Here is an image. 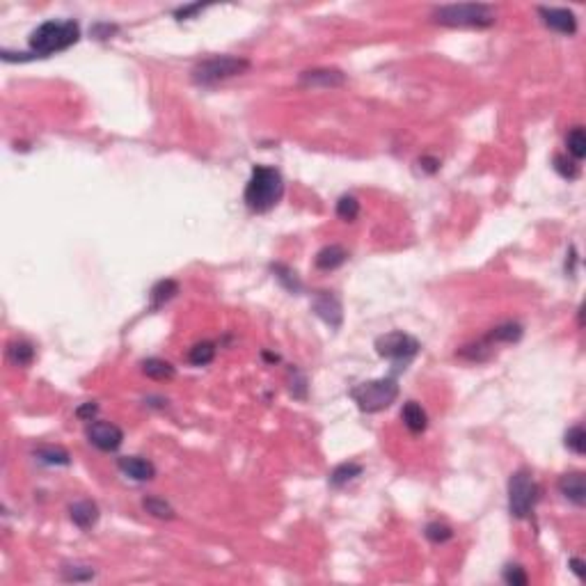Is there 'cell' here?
<instances>
[{
	"mask_svg": "<svg viewBox=\"0 0 586 586\" xmlns=\"http://www.w3.org/2000/svg\"><path fill=\"white\" fill-rule=\"evenodd\" d=\"M200 10H204V5H191V7H181V10H177L175 12V16L179 21H184V19H188V16H193L195 12H200Z\"/></svg>",
	"mask_w": 586,
	"mask_h": 586,
	"instance_id": "cell-34",
	"label": "cell"
},
{
	"mask_svg": "<svg viewBox=\"0 0 586 586\" xmlns=\"http://www.w3.org/2000/svg\"><path fill=\"white\" fill-rule=\"evenodd\" d=\"M337 216L346 222H353L360 216V202L355 200L353 195H344L339 202H337Z\"/></svg>",
	"mask_w": 586,
	"mask_h": 586,
	"instance_id": "cell-26",
	"label": "cell"
},
{
	"mask_svg": "<svg viewBox=\"0 0 586 586\" xmlns=\"http://www.w3.org/2000/svg\"><path fill=\"white\" fill-rule=\"evenodd\" d=\"M62 577L67 582H87L94 577V571L87 566H64L62 568Z\"/></svg>",
	"mask_w": 586,
	"mask_h": 586,
	"instance_id": "cell-30",
	"label": "cell"
},
{
	"mask_svg": "<svg viewBox=\"0 0 586 586\" xmlns=\"http://www.w3.org/2000/svg\"><path fill=\"white\" fill-rule=\"evenodd\" d=\"M419 349H422L419 342L406 332H390L376 339V351L381 358H387L392 362H403V365L415 358Z\"/></svg>",
	"mask_w": 586,
	"mask_h": 586,
	"instance_id": "cell-7",
	"label": "cell"
},
{
	"mask_svg": "<svg viewBox=\"0 0 586 586\" xmlns=\"http://www.w3.org/2000/svg\"><path fill=\"white\" fill-rule=\"evenodd\" d=\"M522 332L525 330L520 323H515V321H506V323L492 328V332L485 337V342L488 344H515V342H520Z\"/></svg>",
	"mask_w": 586,
	"mask_h": 586,
	"instance_id": "cell-17",
	"label": "cell"
},
{
	"mask_svg": "<svg viewBox=\"0 0 586 586\" xmlns=\"http://www.w3.org/2000/svg\"><path fill=\"white\" fill-rule=\"evenodd\" d=\"M96 410H98L96 403H85V406H80L76 410V417L82 419V422H92V417L96 415Z\"/></svg>",
	"mask_w": 586,
	"mask_h": 586,
	"instance_id": "cell-33",
	"label": "cell"
},
{
	"mask_svg": "<svg viewBox=\"0 0 586 586\" xmlns=\"http://www.w3.org/2000/svg\"><path fill=\"white\" fill-rule=\"evenodd\" d=\"M35 456L39 463H44V465H69L71 460H69V453L64 451L62 447H39L35 451Z\"/></svg>",
	"mask_w": 586,
	"mask_h": 586,
	"instance_id": "cell-23",
	"label": "cell"
},
{
	"mask_svg": "<svg viewBox=\"0 0 586 586\" xmlns=\"http://www.w3.org/2000/svg\"><path fill=\"white\" fill-rule=\"evenodd\" d=\"M504 582L513 584V586H527L529 584V577H527L525 568L520 566H506L504 568Z\"/></svg>",
	"mask_w": 586,
	"mask_h": 586,
	"instance_id": "cell-32",
	"label": "cell"
},
{
	"mask_svg": "<svg viewBox=\"0 0 586 586\" xmlns=\"http://www.w3.org/2000/svg\"><path fill=\"white\" fill-rule=\"evenodd\" d=\"M7 358H10L14 365L19 367H28L32 365V360H35V346L30 342H23V339H16L7 346Z\"/></svg>",
	"mask_w": 586,
	"mask_h": 586,
	"instance_id": "cell-20",
	"label": "cell"
},
{
	"mask_svg": "<svg viewBox=\"0 0 586 586\" xmlns=\"http://www.w3.org/2000/svg\"><path fill=\"white\" fill-rule=\"evenodd\" d=\"M284 195V179L279 170L268 168V165H254L250 181L245 186L243 200L247 209L254 213H266L282 200Z\"/></svg>",
	"mask_w": 586,
	"mask_h": 586,
	"instance_id": "cell-1",
	"label": "cell"
},
{
	"mask_svg": "<svg viewBox=\"0 0 586 586\" xmlns=\"http://www.w3.org/2000/svg\"><path fill=\"white\" fill-rule=\"evenodd\" d=\"M353 401L358 403L362 412H381L390 408L399 396V383L396 378H378V381L362 383L351 390Z\"/></svg>",
	"mask_w": 586,
	"mask_h": 586,
	"instance_id": "cell-4",
	"label": "cell"
},
{
	"mask_svg": "<svg viewBox=\"0 0 586 586\" xmlns=\"http://www.w3.org/2000/svg\"><path fill=\"white\" fill-rule=\"evenodd\" d=\"M424 536L431 543H435V545H440V543H447L453 539V532H451V527L442 525V522H431V525H426Z\"/></svg>",
	"mask_w": 586,
	"mask_h": 586,
	"instance_id": "cell-27",
	"label": "cell"
},
{
	"mask_svg": "<svg viewBox=\"0 0 586 586\" xmlns=\"http://www.w3.org/2000/svg\"><path fill=\"white\" fill-rule=\"evenodd\" d=\"M566 447L575 451L577 456H584L586 451V433L582 426H573L571 431L566 433Z\"/></svg>",
	"mask_w": 586,
	"mask_h": 586,
	"instance_id": "cell-28",
	"label": "cell"
},
{
	"mask_svg": "<svg viewBox=\"0 0 586 586\" xmlns=\"http://www.w3.org/2000/svg\"><path fill=\"white\" fill-rule=\"evenodd\" d=\"M571 568L575 571V575L582 580V577H584V561H580V559H571Z\"/></svg>",
	"mask_w": 586,
	"mask_h": 586,
	"instance_id": "cell-35",
	"label": "cell"
},
{
	"mask_svg": "<svg viewBox=\"0 0 586 586\" xmlns=\"http://www.w3.org/2000/svg\"><path fill=\"white\" fill-rule=\"evenodd\" d=\"M117 465L122 472L133 478V481H152L156 476L154 463H149V460H145V458H138V456H124L117 460Z\"/></svg>",
	"mask_w": 586,
	"mask_h": 586,
	"instance_id": "cell-13",
	"label": "cell"
},
{
	"mask_svg": "<svg viewBox=\"0 0 586 586\" xmlns=\"http://www.w3.org/2000/svg\"><path fill=\"white\" fill-rule=\"evenodd\" d=\"M142 508L149 515L159 518V520H172V518H175V508H172L168 501L161 499V497H145L142 499Z\"/></svg>",
	"mask_w": 586,
	"mask_h": 586,
	"instance_id": "cell-25",
	"label": "cell"
},
{
	"mask_svg": "<svg viewBox=\"0 0 586 586\" xmlns=\"http://www.w3.org/2000/svg\"><path fill=\"white\" fill-rule=\"evenodd\" d=\"M346 259H349V252H346L342 245H325L323 250L316 254L314 263H316L318 270H335V268L344 266Z\"/></svg>",
	"mask_w": 586,
	"mask_h": 586,
	"instance_id": "cell-16",
	"label": "cell"
},
{
	"mask_svg": "<svg viewBox=\"0 0 586 586\" xmlns=\"http://www.w3.org/2000/svg\"><path fill=\"white\" fill-rule=\"evenodd\" d=\"M431 19L447 28H488L495 23V12L483 3H458L435 7Z\"/></svg>",
	"mask_w": 586,
	"mask_h": 586,
	"instance_id": "cell-3",
	"label": "cell"
},
{
	"mask_svg": "<svg viewBox=\"0 0 586 586\" xmlns=\"http://www.w3.org/2000/svg\"><path fill=\"white\" fill-rule=\"evenodd\" d=\"M566 147H568V154H571L575 161L584 159L586 156V135H584L582 126H575L571 133L566 135Z\"/></svg>",
	"mask_w": 586,
	"mask_h": 586,
	"instance_id": "cell-24",
	"label": "cell"
},
{
	"mask_svg": "<svg viewBox=\"0 0 586 586\" xmlns=\"http://www.w3.org/2000/svg\"><path fill=\"white\" fill-rule=\"evenodd\" d=\"M312 307H314V312H316V316L323 318L330 328L337 330L342 325V318H344L342 302L332 291H318L316 295H314Z\"/></svg>",
	"mask_w": 586,
	"mask_h": 586,
	"instance_id": "cell-9",
	"label": "cell"
},
{
	"mask_svg": "<svg viewBox=\"0 0 586 586\" xmlns=\"http://www.w3.org/2000/svg\"><path fill=\"white\" fill-rule=\"evenodd\" d=\"M177 293H179V284L175 282V279H161V282H156L152 286V291H149L152 309L163 307V305L175 298Z\"/></svg>",
	"mask_w": 586,
	"mask_h": 586,
	"instance_id": "cell-18",
	"label": "cell"
},
{
	"mask_svg": "<svg viewBox=\"0 0 586 586\" xmlns=\"http://www.w3.org/2000/svg\"><path fill=\"white\" fill-rule=\"evenodd\" d=\"M300 85L312 89H332L342 87L346 82V76L339 69H307L300 73Z\"/></svg>",
	"mask_w": 586,
	"mask_h": 586,
	"instance_id": "cell-11",
	"label": "cell"
},
{
	"mask_svg": "<svg viewBox=\"0 0 586 586\" xmlns=\"http://www.w3.org/2000/svg\"><path fill=\"white\" fill-rule=\"evenodd\" d=\"M401 419H403V424H406V428L410 433H424L426 431V426H428V417H426V410L419 406L417 401H408L406 406H403L401 410Z\"/></svg>",
	"mask_w": 586,
	"mask_h": 586,
	"instance_id": "cell-15",
	"label": "cell"
},
{
	"mask_svg": "<svg viewBox=\"0 0 586 586\" xmlns=\"http://www.w3.org/2000/svg\"><path fill=\"white\" fill-rule=\"evenodd\" d=\"M539 483L534 481V476L527 469L511 474L508 478V511L513 518H527L532 513V508L539 501Z\"/></svg>",
	"mask_w": 586,
	"mask_h": 586,
	"instance_id": "cell-6",
	"label": "cell"
},
{
	"mask_svg": "<svg viewBox=\"0 0 586 586\" xmlns=\"http://www.w3.org/2000/svg\"><path fill=\"white\" fill-rule=\"evenodd\" d=\"M555 170L564 179H577V175H580V168H577V163L571 161V159H566V156H555Z\"/></svg>",
	"mask_w": 586,
	"mask_h": 586,
	"instance_id": "cell-31",
	"label": "cell"
},
{
	"mask_svg": "<svg viewBox=\"0 0 586 586\" xmlns=\"http://www.w3.org/2000/svg\"><path fill=\"white\" fill-rule=\"evenodd\" d=\"M247 67H250V62H247L245 57L213 55V57H206V60H202L193 69V80L197 82V85L211 87V85H216V82H220V80L238 76V73H243Z\"/></svg>",
	"mask_w": 586,
	"mask_h": 586,
	"instance_id": "cell-5",
	"label": "cell"
},
{
	"mask_svg": "<svg viewBox=\"0 0 586 586\" xmlns=\"http://www.w3.org/2000/svg\"><path fill=\"white\" fill-rule=\"evenodd\" d=\"M80 39V26L73 19L64 21H46L30 35V48L35 55H53L60 51H67Z\"/></svg>",
	"mask_w": 586,
	"mask_h": 586,
	"instance_id": "cell-2",
	"label": "cell"
},
{
	"mask_svg": "<svg viewBox=\"0 0 586 586\" xmlns=\"http://www.w3.org/2000/svg\"><path fill=\"white\" fill-rule=\"evenodd\" d=\"M539 14L550 30L561 32V35H575L577 32V19L571 10H564V7H539Z\"/></svg>",
	"mask_w": 586,
	"mask_h": 586,
	"instance_id": "cell-10",
	"label": "cell"
},
{
	"mask_svg": "<svg viewBox=\"0 0 586 586\" xmlns=\"http://www.w3.org/2000/svg\"><path fill=\"white\" fill-rule=\"evenodd\" d=\"M87 440L101 451H115L122 447L124 431L110 422H92L87 426Z\"/></svg>",
	"mask_w": 586,
	"mask_h": 586,
	"instance_id": "cell-8",
	"label": "cell"
},
{
	"mask_svg": "<svg viewBox=\"0 0 586 586\" xmlns=\"http://www.w3.org/2000/svg\"><path fill=\"white\" fill-rule=\"evenodd\" d=\"M362 474V465L360 463H342V465H337L332 472H330V485L332 488H342V485L346 483H351L353 478H358Z\"/></svg>",
	"mask_w": 586,
	"mask_h": 586,
	"instance_id": "cell-21",
	"label": "cell"
},
{
	"mask_svg": "<svg viewBox=\"0 0 586 586\" xmlns=\"http://www.w3.org/2000/svg\"><path fill=\"white\" fill-rule=\"evenodd\" d=\"M69 515L73 520V525L80 527V529H92L98 520V506L92 499H80L69 506Z\"/></svg>",
	"mask_w": 586,
	"mask_h": 586,
	"instance_id": "cell-14",
	"label": "cell"
},
{
	"mask_svg": "<svg viewBox=\"0 0 586 586\" xmlns=\"http://www.w3.org/2000/svg\"><path fill=\"white\" fill-rule=\"evenodd\" d=\"M213 358H216V344L211 342H200L195 344L191 353H188V362H191L193 367H206L211 365Z\"/></svg>",
	"mask_w": 586,
	"mask_h": 586,
	"instance_id": "cell-22",
	"label": "cell"
},
{
	"mask_svg": "<svg viewBox=\"0 0 586 586\" xmlns=\"http://www.w3.org/2000/svg\"><path fill=\"white\" fill-rule=\"evenodd\" d=\"M273 273H275V277L279 279V282H282L288 291L291 293H298L300 288H302V284H300V279L295 277V273L291 268H286V266H282V263H277V266H273Z\"/></svg>",
	"mask_w": 586,
	"mask_h": 586,
	"instance_id": "cell-29",
	"label": "cell"
},
{
	"mask_svg": "<svg viewBox=\"0 0 586 586\" xmlns=\"http://www.w3.org/2000/svg\"><path fill=\"white\" fill-rule=\"evenodd\" d=\"M142 374L147 378H154V381H172V378H175V367H172L168 360L149 358L142 362Z\"/></svg>",
	"mask_w": 586,
	"mask_h": 586,
	"instance_id": "cell-19",
	"label": "cell"
},
{
	"mask_svg": "<svg viewBox=\"0 0 586 586\" xmlns=\"http://www.w3.org/2000/svg\"><path fill=\"white\" fill-rule=\"evenodd\" d=\"M559 492L575 506H584L586 501V483L582 472H571L559 478Z\"/></svg>",
	"mask_w": 586,
	"mask_h": 586,
	"instance_id": "cell-12",
	"label": "cell"
}]
</instances>
